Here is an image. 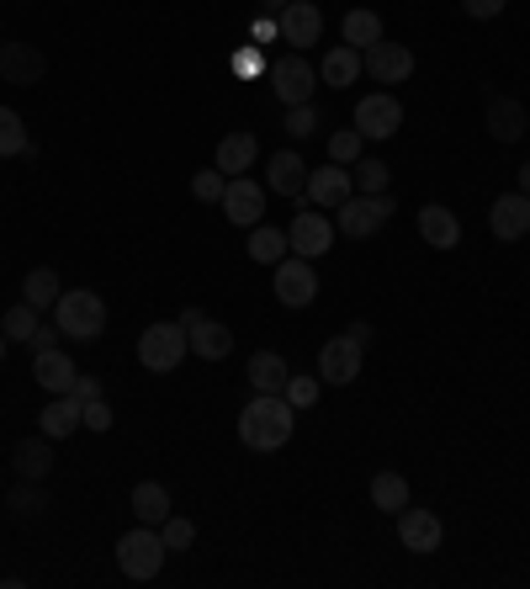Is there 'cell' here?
I'll return each mask as SVG.
<instances>
[{"instance_id":"cell-1","label":"cell","mask_w":530,"mask_h":589,"mask_svg":"<svg viewBox=\"0 0 530 589\" xmlns=\"http://www.w3.org/2000/svg\"><path fill=\"white\" fill-rule=\"evenodd\" d=\"M297 430V409H292L282 393H255L239 415V441L249 451H282Z\"/></svg>"},{"instance_id":"cell-2","label":"cell","mask_w":530,"mask_h":589,"mask_svg":"<svg viewBox=\"0 0 530 589\" xmlns=\"http://www.w3.org/2000/svg\"><path fill=\"white\" fill-rule=\"evenodd\" d=\"M53 324H59L64 341L91 345V341H101V329H106V303H101L91 287H74V293H64L53 303Z\"/></svg>"},{"instance_id":"cell-3","label":"cell","mask_w":530,"mask_h":589,"mask_svg":"<svg viewBox=\"0 0 530 589\" xmlns=\"http://www.w3.org/2000/svg\"><path fill=\"white\" fill-rule=\"evenodd\" d=\"M165 552H170L165 537H160L154 526H144V520H139L133 531H122V537H118V568L128 573V579H139V585L154 579V573L165 568Z\"/></svg>"},{"instance_id":"cell-4","label":"cell","mask_w":530,"mask_h":589,"mask_svg":"<svg viewBox=\"0 0 530 589\" xmlns=\"http://www.w3.org/2000/svg\"><path fill=\"white\" fill-rule=\"evenodd\" d=\"M335 234H345V240H371V234H383L387 219H393V196L387 192H356L350 202H339L335 207Z\"/></svg>"},{"instance_id":"cell-5","label":"cell","mask_w":530,"mask_h":589,"mask_svg":"<svg viewBox=\"0 0 530 589\" xmlns=\"http://www.w3.org/2000/svg\"><path fill=\"white\" fill-rule=\"evenodd\" d=\"M186 351H192V341H186L181 324H149L144 335H139V367L144 372H175Z\"/></svg>"},{"instance_id":"cell-6","label":"cell","mask_w":530,"mask_h":589,"mask_svg":"<svg viewBox=\"0 0 530 589\" xmlns=\"http://www.w3.org/2000/svg\"><path fill=\"white\" fill-rule=\"evenodd\" d=\"M271 91H276V101H287V106H308V97L318 91V70L308 64V53L276 59L271 64Z\"/></svg>"},{"instance_id":"cell-7","label":"cell","mask_w":530,"mask_h":589,"mask_svg":"<svg viewBox=\"0 0 530 589\" xmlns=\"http://www.w3.org/2000/svg\"><path fill=\"white\" fill-rule=\"evenodd\" d=\"M404 128V101L393 91H371V97L356 101V133L361 139H393Z\"/></svg>"},{"instance_id":"cell-8","label":"cell","mask_w":530,"mask_h":589,"mask_svg":"<svg viewBox=\"0 0 530 589\" xmlns=\"http://www.w3.org/2000/svg\"><path fill=\"white\" fill-rule=\"evenodd\" d=\"M287 240H292V255H329V245H335V223L324 219V207L318 213H308V196H297V219H292L287 229Z\"/></svg>"},{"instance_id":"cell-9","label":"cell","mask_w":530,"mask_h":589,"mask_svg":"<svg viewBox=\"0 0 530 589\" xmlns=\"http://www.w3.org/2000/svg\"><path fill=\"white\" fill-rule=\"evenodd\" d=\"M276 297L287 303V308H308L318 297V271L308 255H287V261H276Z\"/></svg>"},{"instance_id":"cell-10","label":"cell","mask_w":530,"mask_h":589,"mask_svg":"<svg viewBox=\"0 0 530 589\" xmlns=\"http://www.w3.org/2000/svg\"><path fill=\"white\" fill-rule=\"evenodd\" d=\"M361 356H366V345H356L350 335H335V341H324V351H318V377L335 383V388H350L361 377Z\"/></svg>"},{"instance_id":"cell-11","label":"cell","mask_w":530,"mask_h":589,"mask_svg":"<svg viewBox=\"0 0 530 589\" xmlns=\"http://www.w3.org/2000/svg\"><path fill=\"white\" fill-rule=\"evenodd\" d=\"M282 38H287L292 43V53H308L318 43V38H324V11H318V6H308V0H287V6H282Z\"/></svg>"},{"instance_id":"cell-12","label":"cell","mask_w":530,"mask_h":589,"mask_svg":"<svg viewBox=\"0 0 530 589\" xmlns=\"http://www.w3.org/2000/svg\"><path fill=\"white\" fill-rule=\"evenodd\" d=\"M308 202H314V207H324V213H335L339 202H350V196H356V181H350V165H335V160H329V165H318V171H308Z\"/></svg>"},{"instance_id":"cell-13","label":"cell","mask_w":530,"mask_h":589,"mask_svg":"<svg viewBox=\"0 0 530 589\" xmlns=\"http://www.w3.org/2000/svg\"><path fill=\"white\" fill-rule=\"evenodd\" d=\"M398 541L425 558V552H435V547L446 541V526H440L435 510H409V505H404V510H398Z\"/></svg>"},{"instance_id":"cell-14","label":"cell","mask_w":530,"mask_h":589,"mask_svg":"<svg viewBox=\"0 0 530 589\" xmlns=\"http://www.w3.org/2000/svg\"><path fill=\"white\" fill-rule=\"evenodd\" d=\"M223 213H228V223H239V229H255V223L265 219V192L249 175H234V181L223 186Z\"/></svg>"},{"instance_id":"cell-15","label":"cell","mask_w":530,"mask_h":589,"mask_svg":"<svg viewBox=\"0 0 530 589\" xmlns=\"http://www.w3.org/2000/svg\"><path fill=\"white\" fill-rule=\"evenodd\" d=\"M366 59V74H371V80H383V85H398V80H409L414 74V53L404 49V43H371V49L361 53Z\"/></svg>"},{"instance_id":"cell-16","label":"cell","mask_w":530,"mask_h":589,"mask_svg":"<svg viewBox=\"0 0 530 589\" xmlns=\"http://www.w3.org/2000/svg\"><path fill=\"white\" fill-rule=\"evenodd\" d=\"M488 229L499 240H526L530 234V196L526 192H504L493 207H488Z\"/></svg>"},{"instance_id":"cell-17","label":"cell","mask_w":530,"mask_h":589,"mask_svg":"<svg viewBox=\"0 0 530 589\" xmlns=\"http://www.w3.org/2000/svg\"><path fill=\"white\" fill-rule=\"evenodd\" d=\"M43 70H49V59L32 49V43H0V74L11 80V85H38L43 80Z\"/></svg>"},{"instance_id":"cell-18","label":"cell","mask_w":530,"mask_h":589,"mask_svg":"<svg viewBox=\"0 0 530 589\" xmlns=\"http://www.w3.org/2000/svg\"><path fill=\"white\" fill-rule=\"evenodd\" d=\"M80 415H85V404H80L74 393H53L49 409L38 415V430H43L49 441H64V436H74V430H85V425H80Z\"/></svg>"},{"instance_id":"cell-19","label":"cell","mask_w":530,"mask_h":589,"mask_svg":"<svg viewBox=\"0 0 530 589\" xmlns=\"http://www.w3.org/2000/svg\"><path fill=\"white\" fill-rule=\"evenodd\" d=\"M265 171H271V175H265V181H271V192L292 196V202L308 192V165H303V154H297V149H276Z\"/></svg>"},{"instance_id":"cell-20","label":"cell","mask_w":530,"mask_h":589,"mask_svg":"<svg viewBox=\"0 0 530 589\" xmlns=\"http://www.w3.org/2000/svg\"><path fill=\"white\" fill-rule=\"evenodd\" d=\"M361 70H366L361 49L339 43V49H329V53H324V64H318V80H324L329 91H350V85L361 80Z\"/></svg>"},{"instance_id":"cell-21","label":"cell","mask_w":530,"mask_h":589,"mask_svg":"<svg viewBox=\"0 0 530 589\" xmlns=\"http://www.w3.org/2000/svg\"><path fill=\"white\" fill-rule=\"evenodd\" d=\"M419 234H425V245H435V250H457L461 245L457 213H451V207H440V202L419 207Z\"/></svg>"},{"instance_id":"cell-22","label":"cell","mask_w":530,"mask_h":589,"mask_svg":"<svg viewBox=\"0 0 530 589\" xmlns=\"http://www.w3.org/2000/svg\"><path fill=\"white\" fill-rule=\"evenodd\" d=\"M488 133H493L499 144H520V139H526V106L514 97H493L488 101Z\"/></svg>"},{"instance_id":"cell-23","label":"cell","mask_w":530,"mask_h":589,"mask_svg":"<svg viewBox=\"0 0 530 589\" xmlns=\"http://www.w3.org/2000/svg\"><path fill=\"white\" fill-rule=\"evenodd\" d=\"M32 377H38V388H49L53 393H70L74 388V362L53 345V351H43V356H32Z\"/></svg>"},{"instance_id":"cell-24","label":"cell","mask_w":530,"mask_h":589,"mask_svg":"<svg viewBox=\"0 0 530 589\" xmlns=\"http://www.w3.org/2000/svg\"><path fill=\"white\" fill-rule=\"evenodd\" d=\"M255 154H261L255 133H244V128L239 133H223V144H217V171L234 181V175H244L249 165H255Z\"/></svg>"},{"instance_id":"cell-25","label":"cell","mask_w":530,"mask_h":589,"mask_svg":"<svg viewBox=\"0 0 530 589\" xmlns=\"http://www.w3.org/2000/svg\"><path fill=\"white\" fill-rule=\"evenodd\" d=\"M11 467L22 473V478H32V484H43L53 473V446L49 436H38V441H17V451H11Z\"/></svg>"},{"instance_id":"cell-26","label":"cell","mask_w":530,"mask_h":589,"mask_svg":"<svg viewBox=\"0 0 530 589\" xmlns=\"http://www.w3.org/2000/svg\"><path fill=\"white\" fill-rule=\"evenodd\" d=\"M186 341H192V351L202 356V362H223V356L234 351V335H228V324H217V319H202L196 329H186Z\"/></svg>"},{"instance_id":"cell-27","label":"cell","mask_w":530,"mask_h":589,"mask_svg":"<svg viewBox=\"0 0 530 589\" xmlns=\"http://www.w3.org/2000/svg\"><path fill=\"white\" fill-rule=\"evenodd\" d=\"M287 377L292 372L276 351H255V356H249V388L255 393H282L287 388Z\"/></svg>"},{"instance_id":"cell-28","label":"cell","mask_w":530,"mask_h":589,"mask_svg":"<svg viewBox=\"0 0 530 589\" xmlns=\"http://www.w3.org/2000/svg\"><path fill=\"white\" fill-rule=\"evenodd\" d=\"M59 297H64V287H59V271H53V266L27 271V282H22V303H32V308L43 314V308H53Z\"/></svg>"},{"instance_id":"cell-29","label":"cell","mask_w":530,"mask_h":589,"mask_svg":"<svg viewBox=\"0 0 530 589\" xmlns=\"http://www.w3.org/2000/svg\"><path fill=\"white\" fill-rule=\"evenodd\" d=\"M292 240L282 229H271V223H255L249 229V261H261V266H276V261H287Z\"/></svg>"},{"instance_id":"cell-30","label":"cell","mask_w":530,"mask_h":589,"mask_svg":"<svg viewBox=\"0 0 530 589\" xmlns=\"http://www.w3.org/2000/svg\"><path fill=\"white\" fill-rule=\"evenodd\" d=\"M371 505L387 510V516H398V510L409 505V478H404V473H393V467L377 473V478H371Z\"/></svg>"},{"instance_id":"cell-31","label":"cell","mask_w":530,"mask_h":589,"mask_svg":"<svg viewBox=\"0 0 530 589\" xmlns=\"http://www.w3.org/2000/svg\"><path fill=\"white\" fill-rule=\"evenodd\" d=\"M339 32H345V43H350V49H371V43H383V17H377V11H345V27H339Z\"/></svg>"},{"instance_id":"cell-32","label":"cell","mask_w":530,"mask_h":589,"mask_svg":"<svg viewBox=\"0 0 530 589\" xmlns=\"http://www.w3.org/2000/svg\"><path fill=\"white\" fill-rule=\"evenodd\" d=\"M133 516L144 520V526H160V520L170 516L165 484H139V489H133Z\"/></svg>"},{"instance_id":"cell-33","label":"cell","mask_w":530,"mask_h":589,"mask_svg":"<svg viewBox=\"0 0 530 589\" xmlns=\"http://www.w3.org/2000/svg\"><path fill=\"white\" fill-rule=\"evenodd\" d=\"M6 505H11V516H17V520H38L43 510H49V494H43V484L22 478V484L11 489V499H6Z\"/></svg>"},{"instance_id":"cell-34","label":"cell","mask_w":530,"mask_h":589,"mask_svg":"<svg viewBox=\"0 0 530 589\" xmlns=\"http://www.w3.org/2000/svg\"><path fill=\"white\" fill-rule=\"evenodd\" d=\"M27 123L11 112V106H0V160H11V154H27Z\"/></svg>"},{"instance_id":"cell-35","label":"cell","mask_w":530,"mask_h":589,"mask_svg":"<svg viewBox=\"0 0 530 589\" xmlns=\"http://www.w3.org/2000/svg\"><path fill=\"white\" fill-rule=\"evenodd\" d=\"M318 393H324V377H287V388H282V398H287L292 409H314Z\"/></svg>"},{"instance_id":"cell-36","label":"cell","mask_w":530,"mask_h":589,"mask_svg":"<svg viewBox=\"0 0 530 589\" xmlns=\"http://www.w3.org/2000/svg\"><path fill=\"white\" fill-rule=\"evenodd\" d=\"M160 537H165V547H170V552H186V547L196 541V526H192L186 516H175V510H170V516L160 520Z\"/></svg>"},{"instance_id":"cell-37","label":"cell","mask_w":530,"mask_h":589,"mask_svg":"<svg viewBox=\"0 0 530 589\" xmlns=\"http://www.w3.org/2000/svg\"><path fill=\"white\" fill-rule=\"evenodd\" d=\"M0 329H6V341H32V329H38V308H32V303H17V308H11V314H6V324H0Z\"/></svg>"},{"instance_id":"cell-38","label":"cell","mask_w":530,"mask_h":589,"mask_svg":"<svg viewBox=\"0 0 530 589\" xmlns=\"http://www.w3.org/2000/svg\"><path fill=\"white\" fill-rule=\"evenodd\" d=\"M361 133H356V128H339L335 139H329V160H335V165H356V160H361Z\"/></svg>"},{"instance_id":"cell-39","label":"cell","mask_w":530,"mask_h":589,"mask_svg":"<svg viewBox=\"0 0 530 589\" xmlns=\"http://www.w3.org/2000/svg\"><path fill=\"white\" fill-rule=\"evenodd\" d=\"M350 181H356V186H361V192H387V165L383 160H356V165H350Z\"/></svg>"},{"instance_id":"cell-40","label":"cell","mask_w":530,"mask_h":589,"mask_svg":"<svg viewBox=\"0 0 530 589\" xmlns=\"http://www.w3.org/2000/svg\"><path fill=\"white\" fill-rule=\"evenodd\" d=\"M223 186H228V175L217 171V165H213V171L192 175V196H196V202H223Z\"/></svg>"},{"instance_id":"cell-41","label":"cell","mask_w":530,"mask_h":589,"mask_svg":"<svg viewBox=\"0 0 530 589\" xmlns=\"http://www.w3.org/2000/svg\"><path fill=\"white\" fill-rule=\"evenodd\" d=\"M314 128H318L314 101H308V106H287V133H292V139H308Z\"/></svg>"},{"instance_id":"cell-42","label":"cell","mask_w":530,"mask_h":589,"mask_svg":"<svg viewBox=\"0 0 530 589\" xmlns=\"http://www.w3.org/2000/svg\"><path fill=\"white\" fill-rule=\"evenodd\" d=\"M80 425H85V430H112V404H106V398H91V404H85V415H80Z\"/></svg>"},{"instance_id":"cell-43","label":"cell","mask_w":530,"mask_h":589,"mask_svg":"<svg viewBox=\"0 0 530 589\" xmlns=\"http://www.w3.org/2000/svg\"><path fill=\"white\" fill-rule=\"evenodd\" d=\"M261 70H265L261 49H255V43H244V49L234 53V74H244V80H249V74H261Z\"/></svg>"},{"instance_id":"cell-44","label":"cell","mask_w":530,"mask_h":589,"mask_svg":"<svg viewBox=\"0 0 530 589\" xmlns=\"http://www.w3.org/2000/svg\"><path fill=\"white\" fill-rule=\"evenodd\" d=\"M461 11H467V17H478V22H493V17L504 11V0H461Z\"/></svg>"},{"instance_id":"cell-45","label":"cell","mask_w":530,"mask_h":589,"mask_svg":"<svg viewBox=\"0 0 530 589\" xmlns=\"http://www.w3.org/2000/svg\"><path fill=\"white\" fill-rule=\"evenodd\" d=\"M32 356H43V351H53V345H59V324H38V329H32Z\"/></svg>"},{"instance_id":"cell-46","label":"cell","mask_w":530,"mask_h":589,"mask_svg":"<svg viewBox=\"0 0 530 589\" xmlns=\"http://www.w3.org/2000/svg\"><path fill=\"white\" fill-rule=\"evenodd\" d=\"M74 398H80V404H91V398H101V377H85V372H74Z\"/></svg>"},{"instance_id":"cell-47","label":"cell","mask_w":530,"mask_h":589,"mask_svg":"<svg viewBox=\"0 0 530 589\" xmlns=\"http://www.w3.org/2000/svg\"><path fill=\"white\" fill-rule=\"evenodd\" d=\"M345 335H350L356 345H371V324H366V319H356L350 329H345Z\"/></svg>"},{"instance_id":"cell-48","label":"cell","mask_w":530,"mask_h":589,"mask_svg":"<svg viewBox=\"0 0 530 589\" xmlns=\"http://www.w3.org/2000/svg\"><path fill=\"white\" fill-rule=\"evenodd\" d=\"M276 32H282V27L271 22V17H261V22H255V43H265V38H276Z\"/></svg>"},{"instance_id":"cell-49","label":"cell","mask_w":530,"mask_h":589,"mask_svg":"<svg viewBox=\"0 0 530 589\" xmlns=\"http://www.w3.org/2000/svg\"><path fill=\"white\" fill-rule=\"evenodd\" d=\"M202 319H207L202 308H186V314H181V319H175V324H181V329H196V324H202Z\"/></svg>"},{"instance_id":"cell-50","label":"cell","mask_w":530,"mask_h":589,"mask_svg":"<svg viewBox=\"0 0 530 589\" xmlns=\"http://www.w3.org/2000/svg\"><path fill=\"white\" fill-rule=\"evenodd\" d=\"M520 192L530 196V160H526V165H520Z\"/></svg>"},{"instance_id":"cell-51","label":"cell","mask_w":530,"mask_h":589,"mask_svg":"<svg viewBox=\"0 0 530 589\" xmlns=\"http://www.w3.org/2000/svg\"><path fill=\"white\" fill-rule=\"evenodd\" d=\"M261 6H276V11H282V6H287V0H261Z\"/></svg>"},{"instance_id":"cell-52","label":"cell","mask_w":530,"mask_h":589,"mask_svg":"<svg viewBox=\"0 0 530 589\" xmlns=\"http://www.w3.org/2000/svg\"><path fill=\"white\" fill-rule=\"evenodd\" d=\"M0 356H6V329H0Z\"/></svg>"},{"instance_id":"cell-53","label":"cell","mask_w":530,"mask_h":589,"mask_svg":"<svg viewBox=\"0 0 530 589\" xmlns=\"http://www.w3.org/2000/svg\"><path fill=\"white\" fill-rule=\"evenodd\" d=\"M0 43H6V38H0Z\"/></svg>"}]
</instances>
